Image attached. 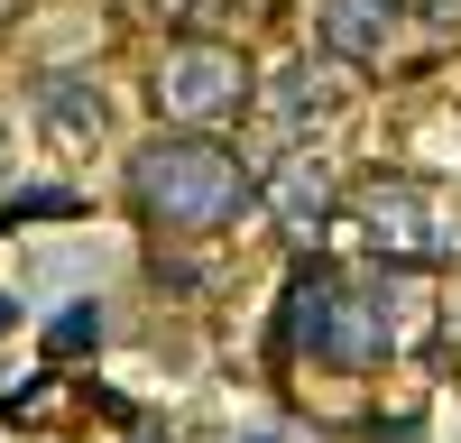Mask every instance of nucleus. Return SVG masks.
<instances>
[{"label": "nucleus", "mask_w": 461, "mask_h": 443, "mask_svg": "<svg viewBox=\"0 0 461 443\" xmlns=\"http://www.w3.org/2000/svg\"><path fill=\"white\" fill-rule=\"evenodd\" d=\"M130 194L158 231H221V222H240L258 203V176L212 130H158L130 158Z\"/></svg>", "instance_id": "obj_1"}, {"label": "nucleus", "mask_w": 461, "mask_h": 443, "mask_svg": "<svg viewBox=\"0 0 461 443\" xmlns=\"http://www.w3.org/2000/svg\"><path fill=\"white\" fill-rule=\"evenodd\" d=\"M286 342H314L341 369H369V360L397 351V314H388V295L341 286L332 268H295V286H286Z\"/></svg>", "instance_id": "obj_2"}, {"label": "nucleus", "mask_w": 461, "mask_h": 443, "mask_svg": "<svg viewBox=\"0 0 461 443\" xmlns=\"http://www.w3.org/2000/svg\"><path fill=\"white\" fill-rule=\"evenodd\" d=\"M148 102H158L167 130H212L249 102V56L230 37H167L158 74H148Z\"/></svg>", "instance_id": "obj_3"}, {"label": "nucleus", "mask_w": 461, "mask_h": 443, "mask_svg": "<svg viewBox=\"0 0 461 443\" xmlns=\"http://www.w3.org/2000/svg\"><path fill=\"white\" fill-rule=\"evenodd\" d=\"M351 231L378 258H406V268H434V258L461 249V222H452V203L434 194L425 176H369L351 194Z\"/></svg>", "instance_id": "obj_4"}, {"label": "nucleus", "mask_w": 461, "mask_h": 443, "mask_svg": "<svg viewBox=\"0 0 461 443\" xmlns=\"http://www.w3.org/2000/svg\"><path fill=\"white\" fill-rule=\"evenodd\" d=\"M397 10H406V0H314V37L341 65H369V56H388Z\"/></svg>", "instance_id": "obj_5"}, {"label": "nucleus", "mask_w": 461, "mask_h": 443, "mask_svg": "<svg viewBox=\"0 0 461 443\" xmlns=\"http://www.w3.org/2000/svg\"><path fill=\"white\" fill-rule=\"evenodd\" d=\"M314 111H332V74L295 65V74H286V93H277V121H314Z\"/></svg>", "instance_id": "obj_6"}, {"label": "nucleus", "mask_w": 461, "mask_h": 443, "mask_svg": "<svg viewBox=\"0 0 461 443\" xmlns=\"http://www.w3.org/2000/svg\"><path fill=\"white\" fill-rule=\"evenodd\" d=\"M93 342H102V305H74V314L47 323V351H56V360H65V351H93Z\"/></svg>", "instance_id": "obj_7"}]
</instances>
